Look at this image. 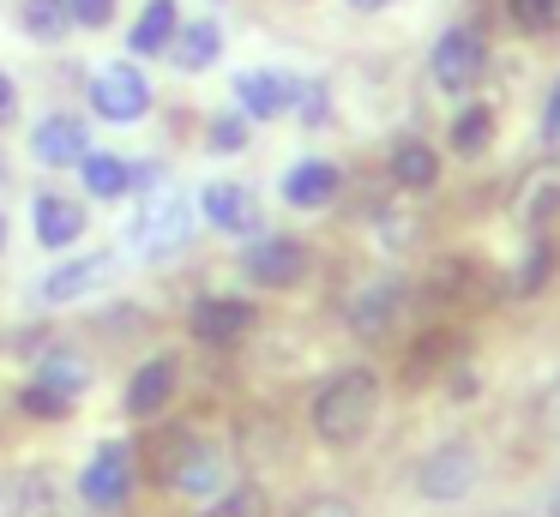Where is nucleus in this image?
<instances>
[{
    "label": "nucleus",
    "mask_w": 560,
    "mask_h": 517,
    "mask_svg": "<svg viewBox=\"0 0 560 517\" xmlns=\"http://www.w3.org/2000/svg\"><path fill=\"white\" fill-rule=\"evenodd\" d=\"M31 223H37V240L49 252L73 247L79 235H85V204L67 199V192H37V204H31Z\"/></svg>",
    "instance_id": "nucleus-12"
},
{
    "label": "nucleus",
    "mask_w": 560,
    "mask_h": 517,
    "mask_svg": "<svg viewBox=\"0 0 560 517\" xmlns=\"http://www.w3.org/2000/svg\"><path fill=\"white\" fill-rule=\"evenodd\" d=\"M542 421H548V433L560 439V379L548 385V397H542Z\"/></svg>",
    "instance_id": "nucleus-32"
},
{
    "label": "nucleus",
    "mask_w": 560,
    "mask_h": 517,
    "mask_svg": "<svg viewBox=\"0 0 560 517\" xmlns=\"http://www.w3.org/2000/svg\"><path fill=\"white\" fill-rule=\"evenodd\" d=\"M13 517H79V505H73V493L61 487L55 475H25L19 481V505H13Z\"/></svg>",
    "instance_id": "nucleus-22"
},
{
    "label": "nucleus",
    "mask_w": 560,
    "mask_h": 517,
    "mask_svg": "<svg viewBox=\"0 0 560 517\" xmlns=\"http://www.w3.org/2000/svg\"><path fill=\"white\" fill-rule=\"evenodd\" d=\"M374 415H380V373L374 367L331 373L314 397V433L326 445H362Z\"/></svg>",
    "instance_id": "nucleus-1"
},
{
    "label": "nucleus",
    "mask_w": 560,
    "mask_h": 517,
    "mask_svg": "<svg viewBox=\"0 0 560 517\" xmlns=\"http://www.w3.org/2000/svg\"><path fill=\"white\" fill-rule=\"evenodd\" d=\"M79 175H85V192L91 199H127L133 192V163L115 151H85V163H79Z\"/></svg>",
    "instance_id": "nucleus-21"
},
{
    "label": "nucleus",
    "mask_w": 560,
    "mask_h": 517,
    "mask_svg": "<svg viewBox=\"0 0 560 517\" xmlns=\"http://www.w3.org/2000/svg\"><path fill=\"white\" fill-rule=\"evenodd\" d=\"M19 24L37 43H61L73 31V12H67V0H19Z\"/></svg>",
    "instance_id": "nucleus-24"
},
{
    "label": "nucleus",
    "mask_w": 560,
    "mask_h": 517,
    "mask_svg": "<svg viewBox=\"0 0 560 517\" xmlns=\"http://www.w3.org/2000/svg\"><path fill=\"white\" fill-rule=\"evenodd\" d=\"M199 211L218 228H230V235H247V228L259 223V204L242 180H211V187H199Z\"/></svg>",
    "instance_id": "nucleus-16"
},
{
    "label": "nucleus",
    "mask_w": 560,
    "mask_h": 517,
    "mask_svg": "<svg viewBox=\"0 0 560 517\" xmlns=\"http://www.w3.org/2000/svg\"><path fill=\"white\" fill-rule=\"evenodd\" d=\"M91 108H97L103 120H115V127L139 120L151 108L145 72H139L133 60H109V67H97V72H91Z\"/></svg>",
    "instance_id": "nucleus-7"
},
{
    "label": "nucleus",
    "mask_w": 560,
    "mask_h": 517,
    "mask_svg": "<svg viewBox=\"0 0 560 517\" xmlns=\"http://www.w3.org/2000/svg\"><path fill=\"white\" fill-rule=\"evenodd\" d=\"M91 151V132L79 115H67V108H55V115H43L37 127H31V156H37L43 168H79Z\"/></svg>",
    "instance_id": "nucleus-9"
},
{
    "label": "nucleus",
    "mask_w": 560,
    "mask_h": 517,
    "mask_svg": "<svg viewBox=\"0 0 560 517\" xmlns=\"http://www.w3.org/2000/svg\"><path fill=\"white\" fill-rule=\"evenodd\" d=\"M223 475H230V469H223V451L211 439H199V433H187V427L170 433V445H163V457H158L163 487H175V493H218Z\"/></svg>",
    "instance_id": "nucleus-3"
},
{
    "label": "nucleus",
    "mask_w": 560,
    "mask_h": 517,
    "mask_svg": "<svg viewBox=\"0 0 560 517\" xmlns=\"http://www.w3.org/2000/svg\"><path fill=\"white\" fill-rule=\"evenodd\" d=\"M290 517H355V505L338 500V493H314V500H302Z\"/></svg>",
    "instance_id": "nucleus-30"
},
{
    "label": "nucleus",
    "mask_w": 560,
    "mask_h": 517,
    "mask_svg": "<svg viewBox=\"0 0 560 517\" xmlns=\"http://www.w3.org/2000/svg\"><path fill=\"white\" fill-rule=\"evenodd\" d=\"M392 180H398L404 192H428L440 180V156H434V144H422V139H398L392 144Z\"/></svg>",
    "instance_id": "nucleus-23"
},
{
    "label": "nucleus",
    "mask_w": 560,
    "mask_h": 517,
    "mask_svg": "<svg viewBox=\"0 0 560 517\" xmlns=\"http://www.w3.org/2000/svg\"><path fill=\"white\" fill-rule=\"evenodd\" d=\"M512 19L524 31H555L560 24V0H512Z\"/></svg>",
    "instance_id": "nucleus-28"
},
{
    "label": "nucleus",
    "mask_w": 560,
    "mask_h": 517,
    "mask_svg": "<svg viewBox=\"0 0 560 517\" xmlns=\"http://www.w3.org/2000/svg\"><path fill=\"white\" fill-rule=\"evenodd\" d=\"M548 512H555V517H560V487H555V500H548Z\"/></svg>",
    "instance_id": "nucleus-35"
},
{
    "label": "nucleus",
    "mask_w": 560,
    "mask_h": 517,
    "mask_svg": "<svg viewBox=\"0 0 560 517\" xmlns=\"http://www.w3.org/2000/svg\"><path fill=\"white\" fill-rule=\"evenodd\" d=\"M85 385H91V367H85V361L67 355V349H55V355L37 367V379L19 391V409H25V415L55 421V415H67V409L85 397Z\"/></svg>",
    "instance_id": "nucleus-5"
},
{
    "label": "nucleus",
    "mask_w": 560,
    "mask_h": 517,
    "mask_svg": "<svg viewBox=\"0 0 560 517\" xmlns=\"http://www.w3.org/2000/svg\"><path fill=\"white\" fill-rule=\"evenodd\" d=\"M476 481H482V457H476V445H464V439L434 445V451L416 463V493L434 500V505H458Z\"/></svg>",
    "instance_id": "nucleus-4"
},
{
    "label": "nucleus",
    "mask_w": 560,
    "mask_h": 517,
    "mask_svg": "<svg viewBox=\"0 0 560 517\" xmlns=\"http://www.w3.org/2000/svg\"><path fill=\"white\" fill-rule=\"evenodd\" d=\"M302 271H307V252H302V240H290V235H259L254 247H247V277H254L259 289H290Z\"/></svg>",
    "instance_id": "nucleus-10"
},
{
    "label": "nucleus",
    "mask_w": 560,
    "mask_h": 517,
    "mask_svg": "<svg viewBox=\"0 0 560 517\" xmlns=\"http://www.w3.org/2000/svg\"><path fill=\"white\" fill-rule=\"evenodd\" d=\"M428 67H434V84H440V91H452V96L476 91V79H482V67H488L482 31H476V24H452V31H440Z\"/></svg>",
    "instance_id": "nucleus-6"
},
{
    "label": "nucleus",
    "mask_w": 560,
    "mask_h": 517,
    "mask_svg": "<svg viewBox=\"0 0 560 517\" xmlns=\"http://www.w3.org/2000/svg\"><path fill=\"white\" fill-rule=\"evenodd\" d=\"M175 31H182V12H175V0H145V12H139L133 31H127V48H133L139 60L170 55Z\"/></svg>",
    "instance_id": "nucleus-18"
},
{
    "label": "nucleus",
    "mask_w": 560,
    "mask_h": 517,
    "mask_svg": "<svg viewBox=\"0 0 560 517\" xmlns=\"http://www.w3.org/2000/svg\"><path fill=\"white\" fill-rule=\"evenodd\" d=\"M542 144L560 156V79H555V91H548V103H542Z\"/></svg>",
    "instance_id": "nucleus-31"
},
{
    "label": "nucleus",
    "mask_w": 560,
    "mask_h": 517,
    "mask_svg": "<svg viewBox=\"0 0 560 517\" xmlns=\"http://www.w3.org/2000/svg\"><path fill=\"white\" fill-rule=\"evenodd\" d=\"M103 277H109V252H85V259H73V265H55L37 283V295L49 301V307H67V301H85Z\"/></svg>",
    "instance_id": "nucleus-15"
},
{
    "label": "nucleus",
    "mask_w": 560,
    "mask_h": 517,
    "mask_svg": "<svg viewBox=\"0 0 560 517\" xmlns=\"http://www.w3.org/2000/svg\"><path fill=\"white\" fill-rule=\"evenodd\" d=\"M350 7H355V12H386L392 0H350Z\"/></svg>",
    "instance_id": "nucleus-34"
},
{
    "label": "nucleus",
    "mask_w": 560,
    "mask_h": 517,
    "mask_svg": "<svg viewBox=\"0 0 560 517\" xmlns=\"http://www.w3.org/2000/svg\"><path fill=\"white\" fill-rule=\"evenodd\" d=\"M199 517H271V500H266V487H230V493H218Z\"/></svg>",
    "instance_id": "nucleus-26"
},
{
    "label": "nucleus",
    "mask_w": 560,
    "mask_h": 517,
    "mask_svg": "<svg viewBox=\"0 0 560 517\" xmlns=\"http://www.w3.org/2000/svg\"><path fill=\"white\" fill-rule=\"evenodd\" d=\"M13 108H19V84L7 79V72H0V127H7V120H13Z\"/></svg>",
    "instance_id": "nucleus-33"
},
{
    "label": "nucleus",
    "mask_w": 560,
    "mask_h": 517,
    "mask_svg": "<svg viewBox=\"0 0 560 517\" xmlns=\"http://www.w3.org/2000/svg\"><path fill=\"white\" fill-rule=\"evenodd\" d=\"M127 493H133V451H127L121 439H109L85 463V475H79V500L97 505V512H121Z\"/></svg>",
    "instance_id": "nucleus-8"
},
{
    "label": "nucleus",
    "mask_w": 560,
    "mask_h": 517,
    "mask_svg": "<svg viewBox=\"0 0 560 517\" xmlns=\"http://www.w3.org/2000/svg\"><path fill=\"white\" fill-rule=\"evenodd\" d=\"M0 252H7V216H0Z\"/></svg>",
    "instance_id": "nucleus-36"
},
{
    "label": "nucleus",
    "mask_w": 560,
    "mask_h": 517,
    "mask_svg": "<svg viewBox=\"0 0 560 517\" xmlns=\"http://www.w3.org/2000/svg\"><path fill=\"white\" fill-rule=\"evenodd\" d=\"M488 139H494V115H488V108H464V115L452 120V151L458 156H482Z\"/></svg>",
    "instance_id": "nucleus-25"
},
{
    "label": "nucleus",
    "mask_w": 560,
    "mask_h": 517,
    "mask_svg": "<svg viewBox=\"0 0 560 517\" xmlns=\"http://www.w3.org/2000/svg\"><path fill=\"white\" fill-rule=\"evenodd\" d=\"M187 228H194V204H187V192L170 187V180L145 187V199H139V216H133L139 252H145V259H175V252L187 247Z\"/></svg>",
    "instance_id": "nucleus-2"
},
{
    "label": "nucleus",
    "mask_w": 560,
    "mask_h": 517,
    "mask_svg": "<svg viewBox=\"0 0 560 517\" xmlns=\"http://www.w3.org/2000/svg\"><path fill=\"white\" fill-rule=\"evenodd\" d=\"M170 397H175V361L170 355H151L145 367L133 373V385H127V415L151 421Z\"/></svg>",
    "instance_id": "nucleus-19"
},
{
    "label": "nucleus",
    "mask_w": 560,
    "mask_h": 517,
    "mask_svg": "<svg viewBox=\"0 0 560 517\" xmlns=\"http://www.w3.org/2000/svg\"><path fill=\"white\" fill-rule=\"evenodd\" d=\"M67 12H73L79 31H103L115 19V0H67Z\"/></svg>",
    "instance_id": "nucleus-29"
},
{
    "label": "nucleus",
    "mask_w": 560,
    "mask_h": 517,
    "mask_svg": "<svg viewBox=\"0 0 560 517\" xmlns=\"http://www.w3.org/2000/svg\"><path fill=\"white\" fill-rule=\"evenodd\" d=\"M338 187H343L338 163L307 156V163H295L290 175H283V204H295V211H326V204L338 199Z\"/></svg>",
    "instance_id": "nucleus-14"
},
{
    "label": "nucleus",
    "mask_w": 560,
    "mask_h": 517,
    "mask_svg": "<svg viewBox=\"0 0 560 517\" xmlns=\"http://www.w3.org/2000/svg\"><path fill=\"white\" fill-rule=\"evenodd\" d=\"M247 331H254V307H247V301L211 295V301H199V307H194V337H199V343H211V349L242 343Z\"/></svg>",
    "instance_id": "nucleus-11"
},
{
    "label": "nucleus",
    "mask_w": 560,
    "mask_h": 517,
    "mask_svg": "<svg viewBox=\"0 0 560 517\" xmlns=\"http://www.w3.org/2000/svg\"><path fill=\"white\" fill-rule=\"evenodd\" d=\"M218 55H223V31L211 19H199V24H182L175 31V43H170V60L182 72H206V67H218Z\"/></svg>",
    "instance_id": "nucleus-20"
},
{
    "label": "nucleus",
    "mask_w": 560,
    "mask_h": 517,
    "mask_svg": "<svg viewBox=\"0 0 560 517\" xmlns=\"http://www.w3.org/2000/svg\"><path fill=\"white\" fill-rule=\"evenodd\" d=\"M398 307H404V283H386V277H374V283H362L350 295V325L362 337H386L392 331V319H398Z\"/></svg>",
    "instance_id": "nucleus-13"
},
{
    "label": "nucleus",
    "mask_w": 560,
    "mask_h": 517,
    "mask_svg": "<svg viewBox=\"0 0 560 517\" xmlns=\"http://www.w3.org/2000/svg\"><path fill=\"white\" fill-rule=\"evenodd\" d=\"M211 151H223V156L247 151V115H242V108H235V115H218V120H211Z\"/></svg>",
    "instance_id": "nucleus-27"
},
{
    "label": "nucleus",
    "mask_w": 560,
    "mask_h": 517,
    "mask_svg": "<svg viewBox=\"0 0 560 517\" xmlns=\"http://www.w3.org/2000/svg\"><path fill=\"white\" fill-rule=\"evenodd\" d=\"M290 84L283 72H242L235 79V108H242L247 120H278L290 115Z\"/></svg>",
    "instance_id": "nucleus-17"
}]
</instances>
